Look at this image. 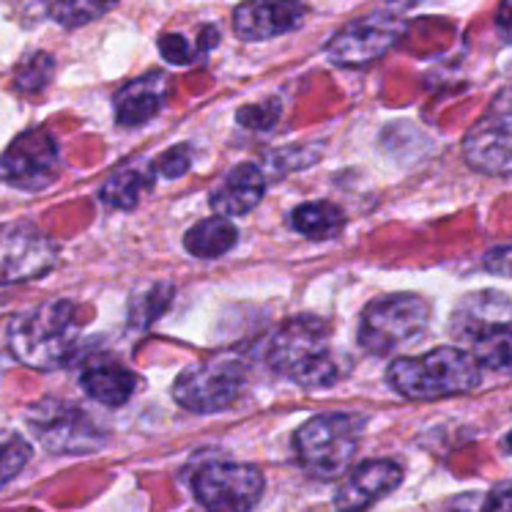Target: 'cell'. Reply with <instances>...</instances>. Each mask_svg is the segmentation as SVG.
Instances as JSON below:
<instances>
[{
  "label": "cell",
  "instance_id": "obj_1",
  "mask_svg": "<svg viewBox=\"0 0 512 512\" xmlns=\"http://www.w3.org/2000/svg\"><path fill=\"white\" fill-rule=\"evenodd\" d=\"M266 362L277 376L307 389H324L343 378L332 351V326L318 315L288 318L266 345Z\"/></svg>",
  "mask_w": 512,
  "mask_h": 512
},
{
  "label": "cell",
  "instance_id": "obj_2",
  "mask_svg": "<svg viewBox=\"0 0 512 512\" xmlns=\"http://www.w3.org/2000/svg\"><path fill=\"white\" fill-rule=\"evenodd\" d=\"M80 332V307L72 299H50L11 321L9 351L25 367L55 370L74 356Z\"/></svg>",
  "mask_w": 512,
  "mask_h": 512
},
{
  "label": "cell",
  "instance_id": "obj_3",
  "mask_svg": "<svg viewBox=\"0 0 512 512\" xmlns=\"http://www.w3.org/2000/svg\"><path fill=\"white\" fill-rule=\"evenodd\" d=\"M389 387L408 400H441L469 395L480 387L482 367L471 351L441 345L428 354L403 356L387 367Z\"/></svg>",
  "mask_w": 512,
  "mask_h": 512
},
{
  "label": "cell",
  "instance_id": "obj_4",
  "mask_svg": "<svg viewBox=\"0 0 512 512\" xmlns=\"http://www.w3.org/2000/svg\"><path fill=\"white\" fill-rule=\"evenodd\" d=\"M365 433V419L354 414H318L307 419L302 428L293 433V450L304 469L318 480H337L359 450V441Z\"/></svg>",
  "mask_w": 512,
  "mask_h": 512
},
{
  "label": "cell",
  "instance_id": "obj_5",
  "mask_svg": "<svg viewBox=\"0 0 512 512\" xmlns=\"http://www.w3.org/2000/svg\"><path fill=\"white\" fill-rule=\"evenodd\" d=\"M430 324V302L417 293H389L362 310L359 345L367 354L387 356L417 340Z\"/></svg>",
  "mask_w": 512,
  "mask_h": 512
},
{
  "label": "cell",
  "instance_id": "obj_6",
  "mask_svg": "<svg viewBox=\"0 0 512 512\" xmlns=\"http://www.w3.org/2000/svg\"><path fill=\"white\" fill-rule=\"evenodd\" d=\"M250 367L239 354H217L181 370L173 381V400L192 414H220L241 398Z\"/></svg>",
  "mask_w": 512,
  "mask_h": 512
},
{
  "label": "cell",
  "instance_id": "obj_7",
  "mask_svg": "<svg viewBox=\"0 0 512 512\" xmlns=\"http://www.w3.org/2000/svg\"><path fill=\"white\" fill-rule=\"evenodd\" d=\"M28 428L53 455H91L105 447V428L69 400L44 398L28 408Z\"/></svg>",
  "mask_w": 512,
  "mask_h": 512
},
{
  "label": "cell",
  "instance_id": "obj_8",
  "mask_svg": "<svg viewBox=\"0 0 512 512\" xmlns=\"http://www.w3.org/2000/svg\"><path fill=\"white\" fill-rule=\"evenodd\" d=\"M263 488V471L250 463L214 460L192 474V493L206 512H252Z\"/></svg>",
  "mask_w": 512,
  "mask_h": 512
},
{
  "label": "cell",
  "instance_id": "obj_9",
  "mask_svg": "<svg viewBox=\"0 0 512 512\" xmlns=\"http://www.w3.org/2000/svg\"><path fill=\"white\" fill-rule=\"evenodd\" d=\"M61 176V146L58 137L33 126L11 140L0 157V181L20 192H42Z\"/></svg>",
  "mask_w": 512,
  "mask_h": 512
},
{
  "label": "cell",
  "instance_id": "obj_10",
  "mask_svg": "<svg viewBox=\"0 0 512 512\" xmlns=\"http://www.w3.org/2000/svg\"><path fill=\"white\" fill-rule=\"evenodd\" d=\"M58 263L55 244L39 225L25 220L0 222V285L42 280Z\"/></svg>",
  "mask_w": 512,
  "mask_h": 512
},
{
  "label": "cell",
  "instance_id": "obj_11",
  "mask_svg": "<svg viewBox=\"0 0 512 512\" xmlns=\"http://www.w3.org/2000/svg\"><path fill=\"white\" fill-rule=\"evenodd\" d=\"M463 159L488 176L512 173V85L493 96L480 121L466 132Z\"/></svg>",
  "mask_w": 512,
  "mask_h": 512
},
{
  "label": "cell",
  "instance_id": "obj_12",
  "mask_svg": "<svg viewBox=\"0 0 512 512\" xmlns=\"http://www.w3.org/2000/svg\"><path fill=\"white\" fill-rule=\"evenodd\" d=\"M403 33L406 22L400 17L389 11H373L343 25L326 44V58L345 69H359L387 55Z\"/></svg>",
  "mask_w": 512,
  "mask_h": 512
},
{
  "label": "cell",
  "instance_id": "obj_13",
  "mask_svg": "<svg viewBox=\"0 0 512 512\" xmlns=\"http://www.w3.org/2000/svg\"><path fill=\"white\" fill-rule=\"evenodd\" d=\"M307 14V0H241L233 9V31L241 42H269L296 31Z\"/></svg>",
  "mask_w": 512,
  "mask_h": 512
},
{
  "label": "cell",
  "instance_id": "obj_14",
  "mask_svg": "<svg viewBox=\"0 0 512 512\" xmlns=\"http://www.w3.org/2000/svg\"><path fill=\"white\" fill-rule=\"evenodd\" d=\"M403 482L400 463L389 458L365 460L345 471L343 482L335 493L337 512H365L378 499H384Z\"/></svg>",
  "mask_w": 512,
  "mask_h": 512
},
{
  "label": "cell",
  "instance_id": "obj_15",
  "mask_svg": "<svg viewBox=\"0 0 512 512\" xmlns=\"http://www.w3.org/2000/svg\"><path fill=\"white\" fill-rule=\"evenodd\" d=\"M512 326V299L502 291H477L463 296L452 313V335L466 343H477L493 332Z\"/></svg>",
  "mask_w": 512,
  "mask_h": 512
},
{
  "label": "cell",
  "instance_id": "obj_16",
  "mask_svg": "<svg viewBox=\"0 0 512 512\" xmlns=\"http://www.w3.org/2000/svg\"><path fill=\"white\" fill-rule=\"evenodd\" d=\"M170 96V77L165 72H148L135 77L113 96L115 121L126 129L148 124L157 118Z\"/></svg>",
  "mask_w": 512,
  "mask_h": 512
},
{
  "label": "cell",
  "instance_id": "obj_17",
  "mask_svg": "<svg viewBox=\"0 0 512 512\" xmlns=\"http://www.w3.org/2000/svg\"><path fill=\"white\" fill-rule=\"evenodd\" d=\"M266 176H263L261 165L255 162H241L236 168L230 170L228 176L222 178L217 187L211 189L209 206L220 217H244L250 214L266 195Z\"/></svg>",
  "mask_w": 512,
  "mask_h": 512
},
{
  "label": "cell",
  "instance_id": "obj_18",
  "mask_svg": "<svg viewBox=\"0 0 512 512\" xmlns=\"http://www.w3.org/2000/svg\"><path fill=\"white\" fill-rule=\"evenodd\" d=\"M80 387L99 406L118 408L129 403V398L135 395L137 376L115 356H91L80 370Z\"/></svg>",
  "mask_w": 512,
  "mask_h": 512
},
{
  "label": "cell",
  "instance_id": "obj_19",
  "mask_svg": "<svg viewBox=\"0 0 512 512\" xmlns=\"http://www.w3.org/2000/svg\"><path fill=\"white\" fill-rule=\"evenodd\" d=\"M154 181H157V176L151 170V162L148 165H126V168L115 170L113 176L102 184L99 200L110 209L132 211L143 198V192L154 187Z\"/></svg>",
  "mask_w": 512,
  "mask_h": 512
},
{
  "label": "cell",
  "instance_id": "obj_20",
  "mask_svg": "<svg viewBox=\"0 0 512 512\" xmlns=\"http://www.w3.org/2000/svg\"><path fill=\"white\" fill-rule=\"evenodd\" d=\"M239 241V230L228 217H206V220L195 222L184 236V250L195 258L211 261V258H222L225 252H230Z\"/></svg>",
  "mask_w": 512,
  "mask_h": 512
},
{
  "label": "cell",
  "instance_id": "obj_21",
  "mask_svg": "<svg viewBox=\"0 0 512 512\" xmlns=\"http://www.w3.org/2000/svg\"><path fill=\"white\" fill-rule=\"evenodd\" d=\"M291 225L304 239L329 241L335 239L337 233H343L345 214L329 200H310L291 211Z\"/></svg>",
  "mask_w": 512,
  "mask_h": 512
},
{
  "label": "cell",
  "instance_id": "obj_22",
  "mask_svg": "<svg viewBox=\"0 0 512 512\" xmlns=\"http://www.w3.org/2000/svg\"><path fill=\"white\" fill-rule=\"evenodd\" d=\"M55 74V58L44 50L28 53L17 66H14V91L22 96H36L42 94L47 85L53 83Z\"/></svg>",
  "mask_w": 512,
  "mask_h": 512
},
{
  "label": "cell",
  "instance_id": "obj_23",
  "mask_svg": "<svg viewBox=\"0 0 512 512\" xmlns=\"http://www.w3.org/2000/svg\"><path fill=\"white\" fill-rule=\"evenodd\" d=\"M173 293H176V288L170 283H154L148 285L143 293H135L129 302V326L148 329L151 324H157L173 302Z\"/></svg>",
  "mask_w": 512,
  "mask_h": 512
},
{
  "label": "cell",
  "instance_id": "obj_24",
  "mask_svg": "<svg viewBox=\"0 0 512 512\" xmlns=\"http://www.w3.org/2000/svg\"><path fill=\"white\" fill-rule=\"evenodd\" d=\"M118 0H47V14L61 28H83L88 22L105 17Z\"/></svg>",
  "mask_w": 512,
  "mask_h": 512
},
{
  "label": "cell",
  "instance_id": "obj_25",
  "mask_svg": "<svg viewBox=\"0 0 512 512\" xmlns=\"http://www.w3.org/2000/svg\"><path fill=\"white\" fill-rule=\"evenodd\" d=\"M471 356L477 359L482 370L512 376V332L504 329V332H493V335L471 343Z\"/></svg>",
  "mask_w": 512,
  "mask_h": 512
},
{
  "label": "cell",
  "instance_id": "obj_26",
  "mask_svg": "<svg viewBox=\"0 0 512 512\" xmlns=\"http://www.w3.org/2000/svg\"><path fill=\"white\" fill-rule=\"evenodd\" d=\"M321 159V148L315 146H285L277 148L272 154H266V168L263 176L266 181L269 178H285L288 173H296V170H307L310 165H315Z\"/></svg>",
  "mask_w": 512,
  "mask_h": 512
},
{
  "label": "cell",
  "instance_id": "obj_27",
  "mask_svg": "<svg viewBox=\"0 0 512 512\" xmlns=\"http://www.w3.org/2000/svg\"><path fill=\"white\" fill-rule=\"evenodd\" d=\"M280 115H283V102L272 96V99H263V102H255V105L241 107L239 113H236V121L244 129H250V132H269L280 121Z\"/></svg>",
  "mask_w": 512,
  "mask_h": 512
},
{
  "label": "cell",
  "instance_id": "obj_28",
  "mask_svg": "<svg viewBox=\"0 0 512 512\" xmlns=\"http://www.w3.org/2000/svg\"><path fill=\"white\" fill-rule=\"evenodd\" d=\"M31 460V444L22 436H11L6 444H0V488L9 485Z\"/></svg>",
  "mask_w": 512,
  "mask_h": 512
},
{
  "label": "cell",
  "instance_id": "obj_29",
  "mask_svg": "<svg viewBox=\"0 0 512 512\" xmlns=\"http://www.w3.org/2000/svg\"><path fill=\"white\" fill-rule=\"evenodd\" d=\"M192 168V148L187 143H178V146L168 148L165 154H159L154 162H151V170H154V176L157 178H181L184 173H189Z\"/></svg>",
  "mask_w": 512,
  "mask_h": 512
},
{
  "label": "cell",
  "instance_id": "obj_30",
  "mask_svg": "<svg viewBox=\"0 0 512 512\" xmlns=\"http://www.w3.org/2000/svg\"><path fill=\"white\" fill-rule=\"evenodd\" d=\"M159 53L173 66H189L200 58L198 42H189L181 33H162L159 36Z\"/></svg>",
  "mask_w": 512,
  "mask_h": 512
},
{
  "label": "cell",
  "instance_id": "obj_31",
  "mask_svg": "<svg viewBox=\"0 0 512 512\" xmlns=\"http://www.w3.org/2000/svg\"><path fill=\"white\" fill-rule=\"evenodd\" d=\"M482 266H485V272L512 280V244H502V247H493V250L485 252Z\"/></svg>",
  "mask_w": 512,
  "mask_h": 512
},
{
  "label": "cell",
  "instance_id": "obj_32",
  "mask_svg": "<svg viewBox=\"0 0 512 512\" xmlns=\"http://www.w3.org/2000/svg\"><path fill=\"white\" fill-rule=\"evenodd\" d=\"M485 512H512V480L485 493Z\"/></svg>",
  "mask_w": 512,
  "mask_h": 512
},
{
  "label": "cell",
  "instance_id": "obj_33",
  "mask_svg": "<svg viewBox=\"0 0 512 512\" xmlns=\"http://www.w3.org/2000/svg\"><path fill=\"white\" fill-rule=\"evenodd\" d=\"M496 31L504 42L512 44V0H502L496 9Z\"/></svg>",
  "mask_w": 512,
  "mask_h": 512
},
{
  "label": "cell",
  "instance_id": "obj_34",
  "mask_svg": "<svg viewBox=\"0 0 512 512\" xmlns=\"http://www.w3.org/2000/svg\"><path fill=\"white\" fill-rule=\"evenodd\" d=\"M450 512H485V493H463L452 502Z\"/></svg>",
  "mask_w": 512,
  "mask_h": 512
},
{
  "label": "cell",
  "instance_id": "obj_35",
  "mask_svg": "<svg viewBox=\"0 0 512 512\" xmlns=\"http://www.w3.org/2000/svg\"><path fill=\"white\" fill-rule=\"evenodd\" d=\"M504 444H507V450L512 452V430H510V433H507V441H504Z\"/></svg>",
  "mask_w": 512,
  "mask_h": 512
}]
</instances>
